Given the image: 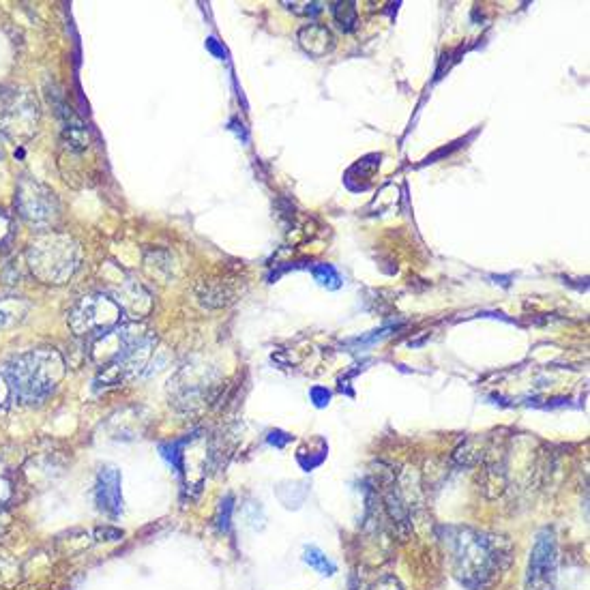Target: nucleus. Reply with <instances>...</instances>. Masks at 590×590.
I'll use <instances>...</instances> for the list:
<instances>
[{
	"instance_id": "423d86ee",
	"label": "nucleus",
	"mask_w": 590,
	"mask_h": 590,
	"mask_svg": "<svg viewBox=\"0 0 590 590\" xmlns=\"http://www.w3.org/2000/svg\"><path fill=\"white\" fill-rule=\"evenodd\" d=\"M16 209L26 224L35 230H50L61 217V206H58L54 191L37 179H28V176L18 183Z\"/></svg>"
},
{
	"instance_id": "6ab92c4d",
	"label": "nucleus",
	"mask_w": 590,
	"mask_h": 590,
	"mask_svg": "<svg viewBox=\"0 0 590 590\" xmlns=\"http://www.w3.org/2000/svg\"><path fill=\"white\" fill-rule=\"evenodd\" d=\"M9 526H11V515L5 507H0V535L7 533Z\"/></svg>"
},
{
	"instance_id": "20e7f679",
	"label": "nucleus",
	"mask_w": 590,
	"mask_h": 590,
	"mask_svg": "<svg viewBox=\"0 0 590 590\" xmlns=\"http://www.w3.org/2000/svg\"><path fill=\"white\" fill-rule=\"evenodd\" d=\"M123 307L110 292L86 294L69 309V329L80 337H99L121 327Z\"/></svg>"
},
{
	"instance_id": "9d476101",
	"label": "nucleus",
	"mask_w": 590,
	"mask_h": 590,
	"mask_svg": "<svg viewBox=\"0 0 590 590\" xmlns=\"http://www.w3.org/2000/svg\"><path fill=\"white\" fill-rule=\"evenodd\" d=\"M299 41L305 52L312 56H322L327 54L333 48V35L329 33V28L318 26V24H309L299 33Z\"/></svg>"
},
{
	"instance_id": "f3484780",
	"label": "nucleus",
	"mask_w": 590,
	"mask_h": 590,
	"mask_svg": "<svg viewBox=\"0 0 590 590\" xmlns=\"http://www.w3.org/2000/svg\"><path fill=\"white\" fill-rule=\"evenodd\" d=\"M11 400H13V395H11V389H9V382H7L5 374L0 372V417H3L7 412Z\"/></svg>"
},
{
	"instance_id": "0eeeda50",
	"label": "nucleus",
	"mask_w": 590,
	"mask_h": 590,
	"mask_svg": "<svg viewBox=\"0 0 590 590\" xmlns=\"http://www.w3.org/2000/svg\"><path fill=\"white\" fill-rule=\"evenodd\" d=\"M558 580V543L552 528H543L530 550L526 590H556Z\"/></svg>"
},
{
	"instance_id": "f03ea898",
	"label": "nucleus",
	"mask_w": 590,
	"mask_h": 590,
	"mask_svg": "<svg viewBox=\"0 0 590 590\" xmlns=\"http://www.w3.org/2000/svg\"><path fill=\"white\" fill-rule=\"evenodd\" d=\"M11 395L24 406H39L58 389L65 376V361L50 348L26 350L11 357L3 370Z\"/></svg>"
},
{
	"instance_id": "a211bd4d",
	"label": "nucleus",
	"mask_w": 590,
	"mask_h": 590,
	"mask_svg": "<svg viewBox=\"0 0 590 590\" xmlns=\"http://www.w3.org/2000/svg\"><path fill=\"white\" fill-rule=\"evenodd\" d=\"M9 234H11V221H9V217L0 213V245L9 239Z\"/></svg>"
},
{
	"instance_id": "ddd939ff",
	"label": "nucleus",
	"mask_w": 590,
	"mask_h": 590,
	"mask_svg": "<svg viewBox=\"0 0 590 590\" xmlns=\"http://www.w3.org/2000/svg\"><path fill=\"white\" fill-rule=\"evenodd\" d=\"M333 16L344 31H352L354 24H357V7H354V3H337L333 7Z\"/></svg>"
},
{
	"instance_id": "7ed1b4c3",
	"label": "nucleus",
	"mask_w": 590,
	"mask_h": 590,
	"mask_svg": "<svg viewBox=\"0 0 590 590\" xmlns=\"http://www.w3.org/2000/svg\"><path fill=\"white\" fill-rule=\"evenodd\" d=\"M82 262V247L69 234L48 232L35 239L26 252V264L43 284L61 286L73 277Z\"/></svg>"
},
{
	"instance_id": "aec40b11",
	"label": "nucleus",
	"mask_w": 590,
	"mask_h": 590,
	"mask_svg": "<svg viewBox=\"0 0 590 590\" xmlns=\"http://www.w3.org/2000/svg\"><path fill=\"white\" fill-rule=\"evenodd\" d=\"M3 155H5V151H3V142H0V159H3Z\"/></svg>"
},
{
	"instance_id": "39448f33",
	"label": "nucleus",
	"mask_w": 590,
	"mask_h": 590,
	"mask_svg": "<svg viewBox=\"0 0 590 590\" xmlns=\"http://www.w3.org/2000/svg\"><path fill=\"white\" fill-rule=\"evenodd\" d=\"M41 108L26 88H7L0 93V131L13 142H28L39 129Z\"/></svg>"
},
{
	"instance_id": "f8f14e48",
	"label": "nucleus",
	"mask_w": 590,
	"mask_h": 590,
	"mask_svg": "<svg viewBox=\"0 0 590 590\" xmlns=\"http://www.w3.org/2000/svg\"><path fill=\"white\" fill-rule=\"evenodd\" d=\"M305 563L312 567V569H316L320 575H327V578H331V575L337 571V565L333 563V560L324 554V552H320L318 548H305Z\"/></svg>"
},
{
	"instance_id": "9b49d317",
	"label": "nucleus",
	"mask_w": 590,
	"mask_h": 590,
	"mask_svg": "<svg viewBox=\"0 0 590 590\" xmlns=\"http://www.w3.org/2000/svg\"><path fill=\"white\" fill-rule=\"evenodd\" d=\"M28 312H31V303H26L24 299H18V297L0 299V331L18 327L20 322L26 320Z\"/></svg>"
},
{
	"instance_id": "1a4fd4ad",
	"label": "nucleus",
	"mask_w": 590,
	"mask_h": 590,
	"mask_svg": "<svg viewBox=\"0 0 590 590\" xmlns=\"http://www.w3.org/2000/svg\"><path fill=\"white\" fill-rule=\"evenodd\" d=\"M95 503L99 511L110 518H118L123 511V492H121V472L114 466H103L95 483Z\"/></svg>"
},
{
	"instance_id": "dca6fc26",
	"label": "nucleus",
	"mask_w": 590,
	"mask_h": 590,
	"mask_svg": "<svg viewBox=\"0 0 590 590\" xmlns=\"http://www.w3.org/2000/svg\"><path fill=\"white\" fill-rule=\"evenodd\" d=\"M370 590H404L402 582L395 578V575H382V578H378Z\"/></svg>"
},
{
	"instance_id": "f257e3e1",
	"label": "nucleus",
	"mask_w": 590,
	"mask_h": 590,
	"mask_svg": "<svg viewBox=\"0 0 590 590\" xmlns=\"http://www.w3.org/2000/svg\"><path fill=\"white\" fill-rule=\"evenodd\" d=\"M442 533L451 571L470 590L492 588L511 567L513 545L503 535L470 526H447Z\"/></svg>"
},
{
	"instance_id": "6e6552de",
	"label": "nucleus",
	"mask_w": 590,
	"mask_h": 590,
	"mask_svg": "<svg viewBox=\"0 0 590 590\" xmlns=\"http://www.w3.org/2000/svg\"><path fill=\"white\" fill-rule=\"evenodd\" d=\"M215 385L206 370L198 372L194 367H185L183 372L170 380V397L181 410H198L206 402H211Z\"/></svg>"
},
{
	"instance_id": "4468645a",
	"label": "nucleus",
	"mask_w": 590,
	"mask_h": 590,
	"mask_svg": "<svg viewBox=\"0 0 590 590\" xmlns=\"http://www.w3.org/2000/svg\"><path fill=\"white\" fill-rule=\"evenodd\" d=\"M314 275L322 286H329V288L342 286V277H339V273L333 267H329V264H320V267L314 269Z\"/></svg>"
},
{
	"instance_id": "2eb2a0df",
	"label": "nucleus",
	"mask_w": 590,
	"mask_h": 590,
	"mask_svg": "<svg viewBox=\"0 0 590 590\" xmlns=\"http://www.w3.org/2000/svg\"><path fill=\"white\" fill-rule=\"evenodd\" d=\"M9 498H11V477L7 468L0 464V507H5Z\"/></svg>"
}]
</instances>
